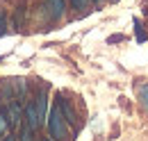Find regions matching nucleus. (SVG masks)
Masks as SVG:
<instances>
[{"label":"nucleus","mask_w":148,"mask_h":141,"mask_svg":"<svg viewBox=\"0 0 148 141\" xmlns=\"http://www.w3.org/2000/svg\"><path fill=\"white\" fill-rule=\"evenodd\" d=\"M46 7H48L50 18H62L64 16V9H66L64 0H46Z\"/></svg>","instance_id":"obj_5"},{"label":"nucleus","mask_w":148,"mask_h":141,"mask_svg":"<svg viewBox=\"0 0 148 141\" xmlns=\"http://www.w3.org/2000/svg\"><path fill=\"white\" fill-rule=\"evenodd\" d=\"M48 130H50V137H53L55 141H66V137H69L66 118H64L59 105H55L53 109H50V116H48Z\"/></svg>","instance_id":"obj_1"},{"label":"nucleus","mask_w":148,"mask_h":141,"mask_svg":"<svg viewBox=\"0 0 148 141\" xmlns=\"http://www.w3.org/2000/svg\"><path fill=\"white\" fill-rule=\"evenodd\" d=\"M21 118H23V114H21L18 100H9V105H7V123L12 127H16L21 123Z\"/></svg>","instance_id":"obj_3"},{"label":"nucleus","mask_w":148,"mask_h":141,"mask_svg":"<svg viewBox=\"0 0 148 141\" xmlns=\"http://www.w3.org/2000/svg\"><path fill=\"white\" fill-rule=\"evenodd\" d=\"M7 32V18H5V14H0V36Z\"/></svg>","instance_id":"obj_10"},{"label":"nucleus","mask_w":148,"mask_h":141,"mask_svg":"<svg viewBox=\"0 0 148 141\" xmlns=\"http://www.w3.org/2000/svg\"><path fill=\"white\" fill-rule=\"evenodd\" d=\"M34 105H37V112H39V118L43 121L46 118V91L41 89L37 93V98H34Z\"/></svg>","instance_id":"obj_6"},{"label":"nucleus","mask_w":148,"mask_h":141,"mask_svg":"<svg viewBox=\"0 0 148 141\" xmlns=\"http://www.w3.org/2000/svg\"><path fill=\"white\" fill-rule=\"evenodd\" d=\"M7 116H0V134H2V132H5V130H7Z\"/></svg>","instance_id":"obj_12"},{"label":"nucleus","mask_w":148,"mask_h":141,"mask_svg":"<svg viewBox=\"0 0 148 141\" xmlns=\"http://www.w3.org/2000/svg\"><path fill=\"white\" fill-rule=\"evenodd\" d=\"M46 141H50V139H46Z\"/></svg>","instance_id":"obj_15"},{"label":"nucleus","mask_w":148,"mask_h":141,"mask_svg":"<svg viewBox=\"0 0 148 141\" xmlns=\"http://www.w3.org/2000/svg\"><path fill=\"white\" fill-rule=\"evenodd\" d=\"M2 141H16V139H14V137H5Z\"/></svg>","instance_id":"obj_13"},{"label":"nucleus","mask_w":148,"mask_h":141,"mask_svg":"<svg viewBox=\"0 0 148 141\" xmlns=\"http://www.w3.org/2000/svg\"><path fill=\"white\" fill-rule=\"evenodd\" d=\"M71 5H73L75 12H84L89 7V0H71Z\"/></svg>","instance_id":"obj_8"},{"label":"nucleus","mask_w":148,"mask_h":141,"mask_svg":"<svg viewBox=\"0 0 148 141\" xmlns=\"http://www.w3.org/2000/svg\"><path fill=\"white\" fill-rule=\"evenodd\" d=\"M96 2H103V0H96Z\"/></svg>","instance_id":"obj_14"},{"label":"nucleus","mask_w":148,"mask_h":141,"mask_svg":"<svg viewBox=\"0 0 148 141\" xmlns=\"http://www.w3.org/2000/svg\"><path fill=\"white\" fill-rule=\"evenodd\" d=\"M134 36H137V41H146L148 39L146 30H144V25H141L139 21H134Z\"/></svg>","instance_id":"obj_7"},{"label":"nucleus","mask_w":148,"mask_h":141,"mask_svg":"<svg viewBox=\"0 0 148 141\" xmlns=\"http://www.w3.org/2000/svg\"><path fill=\"white\" fill-rule=\"evenodd\" d=\"M141 103L148 107V87H141Z\"/></svg>","instance_id":"obj_11"},{"label":"nucleus","mask_w":148,"mask_h":141,"mask_svg":"<svg viewBox=\"0 0 148 141\" xmlns=\"http://www.w3.org/2000/svg\"><path fill=\"white\" fill-rule=\"evenodd\" d=\"M21 141H32V130L25 125L23 127V132H21Z\"/></svg>","instance_id":"obj_9"},{"label":"nucleus","mask_w":148,"mask_h":141,"mask_svg":"<svg viewBox=\"0 0 148 141\" xmlns=\"http://www.w3.org/2000/svg\"><path fill=\"white\" fill-rule=\"evenodd\" d=\"M43 123L41 118H39V112H37V105H34V100L32 103H27L25 105V125L34 132V130H39V125Z\"/></svg>","instance_id":"obj_2"},{"label":"nucleus","mask_w":148,"mask_h":141,"mask_svg":"<svg viewBox=\"0 0 148 141\" xmlns=\"http://www.w3.org/2000/svg\"><path fill=\"white\" fill-rule=\"evenodd\" d=\"M57 105H59V109H62V114H64L66 123L73 125V127H77V118H75V112H73V107L69 105V100H64V98H57Z\"/></svg>","instance_id":"obj_4"}]
</instances>
